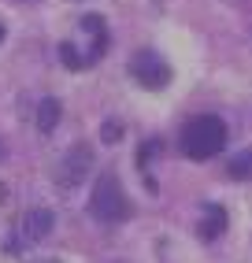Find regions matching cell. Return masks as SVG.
I'll return each mask as SVG.
<instances>
[{
    "mask_svg": "<svg viewBox=\"0 0 252 263\" xmlns=\"http://www.w3.org/2000/svg\"><path fill=\"white\" fill-rule=\"evenodd\" d=\"M0 156H4V145H0Z\"/></svg>",
    "mask_w": 252,
    "mask_h": 263,
    "instance_id": "13",
    "label": "cell"
},
{
    "mask_svg": "<svg viewBox=\"0 0 252 263\" xmlns=\"http://www.w3.org/2000/svg\"><path fill=\"white\" fill-rule=\"evenodd\" d=\"M122 137V126L119 122H104V141H119Z\"/></svg>",
    "mask_w": 252,
    "mask_h": 263,
    "instance_id": "10",
    "label": "cell"
},
{
    "mask_svg": "<svg viewBox=\"0 0 252 263\" xmlns=\"http://www.w3.org/2000/svg\"><path fill=\"white\" fill-rule=\"evenodd\" d=\"M130 74H134L137 85H145V89H164L171 82V67H167V60L159 56V52L145 48V52H137L130 60Z\"/></svg>",
    "mask_w": 252,
    "mask_h": 263,
    "instance_id": "3",
    "label": "cell"
},
{
    "mask_svg": "<svg viewBox=\"0 0 252 263\" xmlns=\"http://www.w3.org/2000/svg\"><path fill=\"white\" fill-rule=\"evenodd\" d=\"M226 148V122L219 115H196L182 130V152L189 160H211Z\"/></svg>",
    "mask_w": 252,
    "mask_h": 263,
    "instance_id": "1",
    "label": "cell"
},
{
    "mask_svg": "<svg viewBox=\"0 0 252 263\" xmlns=\"http://www.w3.org/2000/svg\"><path fill=\"white\" fill-rule=\"evenodd\" d=\"M89 167H93V152H89V145H75V148L63 156V163H60V171H56V182H60L63 189H75V185L85 178Z\"/></svg>",
    "mask_w": 252,
    "mask_h": 263,
    "instance_id": "4",
    "label": "cell"
},
{
    "mask_svg": "<svg viewBox=\"0 0 252 263\" xmlns=\"http://www.w3.org/2000/svg\"><path fill=\"white\" fill-rule=\"evenodd\" d=\"M19 234H23V241H45L52 234V212H45V208L26 212L19 222Z\"/></svg>",
    "mask_w": 252,
    "mask_h": 263,
    "instance_id": "5",
    "label": "cell"
},
{
    "mask_svg": "<svg viewBox=\"0 0 252 263\" xmlns=\"http://www.w3.org/2000/svg\"><path fill=\"white\" fill-rule=\"evenodd\" d=\"M226 174H230V178H252V148H241L238 156H233V160L226 163Z\"/></svg>",
    "mask_w": 252,
    "mask_h": 263,
    "instance_id": "8",
    "label": "cell"
},
{
    "mask_svg": "<svg viewBox=\"0 0 252 263\" xmlns=\"http://www.w3.org/2000/svg\"><path fill=\"white\" fill-rule=\"evenodd\" d=\"M223 230H226V212H223L219 204H211L208 212H204V222H201V237L211 241V237H219Z\"/></svg>",
    "mask_w": 252,
    "mask_h": 263,
    "instance_id": "6",
    "label": "cell"
},
{
    "mask_svg": "<svg viewBox=\"0 0 252 263\" xmlns=\"http://www.w3.org/2000/svg\"><path fill=\"white\" fill-rule=\"evenodd\" d=\"M56 122H60V100L45 97L41 108H38V130L41 134H52V130H56Z\"/></svg>",
    "mask_w": 252,
    "mask_h": 263,
    "instance_id": "7",
    "label": "cell"
},
{
    "mask_svg": "<svg viewBox=\"0 0 252 263\" xmlns=\"http://www.w3.org/2000/svg\"><path fill=\"white\" fill-rule=\"evenodd\" d=\"M89 212H93L97 222H122L130 215V200H126V193H122L115 174H100L97 178V189H93V197H89Z\"/></svg>",
    "mask_w": 252,
    "mask_h": 263,
    "instance_id": "2",
    "label": "cell"
},
{
    "mask_svg": "<svg viewBox=\"0 0 252 263\" xmlns=\"http://www.w3.org/2000/svg\"><path fill=\"white\" fill-rule=\"evenodd\" d=\"M60 60L70 67V71H85V67H89V63H85V56H82V52L70 45V41H63V45H60Z\"/></svg>",
    "mask_w": 252,
    "mask_h": 263,
    "instance_id": "9",
    "label": "cell"
},
{
    "mask_svg": "<svg viewBox=\"0 0 252 263\" xmlns=\"http://www.w3.org/2000/svg\"><path fill=\"white\" fill-rule=\"evenodd\" d=\"M45 263H60V259H45Z\"/></svg>",
    "mask_w": 252,
    "mask_h": 263,
    "instance_id": "11",
    "label": "cell"
},
{
    "mask_svg": "<svg viewBox=\"0 0 252 263\" xmlns=\"http://www.w3.org/2000/svg\"><path fill=\"white\" fill-rule=\"evenodd\" d=\"M0 37H4V26H0Z\"/></svg>",
    "mask_w": 252,
    "mask_h": 263,
    "instance_id": "12",
    "label": "cell"
}]
</instances>
